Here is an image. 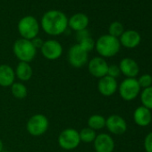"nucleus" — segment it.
Wrapping results in <instances>:
<instances>
[{"label": "nucleus", "instance_id": "obj_30", "mask_svg": "<svg viewBox=\"0 0 152 152\" xmlns=\"http://www.w3.org/2000/svg\"><path fill=\"white\" fill-rule=\"evenodd\" d=\"M31 43L33 44V46H34V48L36 49H38V48L40 49L41 47H42V45H43V43H44V41L42 40V39H40L39 37H36L33 39H31Z\"/></svg>", "mask_w": 152, "mask_h": 152}, {"label": "nucleus", "instance_id": "obj_32", "mask_svg": "<svg viewBox=\"0 0 152 152\" xmlns=\"http://www.w3.org/2000/svg\"><path fill=\"white\" fill-rule=\"evenodd\" d=\"M2 152H11V151H6V150H3Z\"/></svg>", "mask_w": 152, "mask_h": 152}, {"label": "nucleus", "instance_id": "obj_17", "mask_svg": "<svg viewBox=\"0 0 152 152\" xmlns=\"http://www.w3.org/2000/svg\"><path fill=\"white\" fill-rule=\"evenodd\" d=\"M133 120L135 124L139 126H148L152 120L151 111L143 106L138 107L133 113Z\"/></svg>", "mask_w": 152, "mask_h": 152}, {"label": "nucleus", "instance_id": "obj_31", "mask_svg": "<svg viewBox=\"0 0 152 152\" xmlns=\"http://www.w3.org/2000/svg\"><path fill=\"white\" fill-rule=\"evenodd\" d=\"M4 150V144H3V141L0 139V152H2Z\"/></svg>", "mask_w": 152, "mask_h": 152}, {"label": "nucleus", "instance_id": "obj_7", "mask_svg": "<svg viewBox=\"0 0 152 152\" xmlns=\"http://www.w3.org/2000/svg\"><path fill=\"white\" fill-rule=\"evenodd\" d=\"M89 53L86 52L78 43L72 46L67 54L70 65L74 68H82L89 62Z\"/></svg>", "mask_w": 152, "mask_h": 152}, {"label": "nucleus", "instance_id": "obj_23", "mask_svg": "<svg viewBox=\"0 0 152 152\" xmlns=\"http://www.w3.org/2000/svg\"><path fill=\"white\" fill-rule=\"evenodd\" d=\"M140 100L143 107L152 110V86L143 89L140 94Z\"/></svg>", "mask_w": 152, "mask_h": 152}, {"label": "nucleus", "instance_id": "obj_9", "mask_svg": "<svg viewBox=\"0 0 152 152\" xmlns=\"http://www.w3.org/2000/svg\"><path fill=\"white\" fill-rule=\"evenodd\" d=\"M40 52L46 59L55 61L63 55V47L61 43L56 39H48L44 41Z\"/></svg>", "mask_w": 152, "mask_h": 152}, {"label": "nucleus", "instance_id": "obj_11", "mask_svg": "<svg viewBox=\"0 0 152 152\" xmlns=\"http://www.w3.org/2000/svg\"><path fill=\"white\" fill-rule=\"evenodd\" d=\"M106 127L107 130L115 135H121L127 130L125 120L118 115H111L106 119Z\"/></svg>", "mask_w": 152, "mask_h": 152}, {"label": "nucleus", "instance_id": "obj_18", "mask_svg": "<svg viewBox=\"0 0 152 152\" xmlns=\"http://www.w3.org/2000/svg\"><path fill=\"white\" fill-rule=\"evenodd\" d=\"M120 44L127 48H133L140 42V35L136 31H126L120 36Z\"/></svg>", "mask_w": 152, "mask_h": 152}, {"label": "nucleus", "instance_id": "obj_15", "mask_svg": "<svg viewBox=\"0 0 152 152\" xmlns=\"http://www.w3.org/2000/svg\"><path fill=\"white\" fill-rule=\"evenodd\" d=\"M89 17L83 13H77L68 19V27L74 31L86 30L89 25Z\"/></svg>", "mask_w": 152, "mask_h": 152}, {"label": "nucleus", "instance_id": "obj_4", "mask_svg": "<svg viewBox=\"0 0 152 152\" xmlns=\"http://www.w3.org/2000/svg\"><path fill=\"white\" fill-rule=\"evenodd\" d=\"M39 23L38 20L32 15H26L23 17L17 25L18 32L22 39L31 40L38 37L39 32Z\"/></svg>", "mask_w": 152, "mask_h": 152}, {"label": "nucleus", "instance_id": "obj_33", "mask_svg": "<svg viewBox=\"0 0 152 152\" xmlns=\"http://www.w3.org/2000/svg\"><path fill=\"white\" fill-rule=\"evenodd\" d=\"M94 152H96V151H94Z\"/></svg>", "mask_w": 152, "mask_h": 152}, {"label": "nucleus", "instance_id": "obj_20", "mask_svg": "<svg viewBox=\"0 0 152 152\" xmlns=\"http://www.w3.org/2000/svg\"><path fill=\"white\" fill-rule=\"evenodd\" d=\"M88 127L99 131L106 127V118L101 115H92L88 119Z\"/></svg>", "mask_w": 152, "mask_h": 152}, {"label": "nucleus", "instance_id": "obj_3", "mask_svg": "<svg viewBox=\"0 0 152 152\" xmlns=\"http://www.w3.org/2000/svg\"><path fill=\"white\" fill-rule=\"evenodd\" d=\"M13 52L20 62L31 63L36 56L37 49L34 48L31 40L21 38L14 43Z\"/></svg>", "mask_w": 152, "mask_h": 152}, {"label": "nucleus", "instance_id": "obj_1", "mask_svg": "<svg viewBox=\"0 0 152 152\" xmlns=\"http://www.w3.org/2000/svg\"><path fill=\"white\" fill-rule=\"evenodd\" d=\"M40 26L48 35L59 36L66 31L68 18L62 11L49 10L43 15Z\"/></svg>", "mask_w": 152, "mask_h": 152}, {"label": "nucleus", "instance_id": "obj_16", "mask_svg": "<svg viewBox=\"0 0 152 152\" xmlns=\"http://www.w3.org/2000/svg\"><path fill=\"white\" fill-rule=\"evenodd\" d=\"M15 80V72L9 64H0V86L3 88L11 87Z\"/></svg>", "mask_w": 152, "mask_h": 152}, {"label": "nucleus", "instance_id": "obj_27", "mask_svg": "<svg viewBox=\"0 0 152 152\" xmlns=\"http://www.w3.org/2000/svg\"><path fill=\"white\" fill-rule=\"evenodd\" d=\"M121 73V71H120V68L118 65L116 64H111V65H108V69H107V76H110L112 78H115L116 79L118 76L120 75Z\"/></svg>", "mask_w": 152, "mask_h": 152}, {"label": "nucleus", "instance_id": "obj_21", "mask_svg": "<svg viewBox=\"0 0 152 152\" xmlns=\"http://www.w3.org/2000/svg\"><path fill=\"white\" fill-rule=\"evenodd\" d=\"M10 88H11V93L15 99H23L27 97L28 90L23 83H15V82Z\"/></svg>", "mask_w": 152, "mask_h": 152}, {"label": "nucleus", "instance_id": "obj_24", "mask_svg": "<svg viewBox=\"0 0 152 152\" xmlns=\"http://www.w3.org/2000/svg\"><path fill=\"white\" fill-rule=\"evenodd\" d=\"M108 32L109 35L118 39V37H120L124 33V26L119 22H114L109 25Z\"/></svg>", "mask_w": 152, "mask_h": 152}, {"label": "nucleus", "instance_id": "obj_6", "mask_svg": "<svg viewBox=\"0 0 152 152\" xmlns=\"http://www.w3.org/2000/svg\"><path fill=\"white\" fill-rule=\"evenodd\" d=\"M58 145L64 150H72L77 148L80 143L79 132L73 128H67L63 130L57 139Z\"/></svg>", "mask_w": 152, "mask_h": 152}, {"label": "nucleus", "instance_id": "obj_29", "mask_svg": "<svg viewBox=\"0 0 152 152\" xmlns=\"http://www.w3.org/2000/svg\"><path fill=\"white\" fill-rule=\"evenodd\" d=\"M91 34H90V31L86 29V30H83V31H77L76 32V39H77L78 43L80 41H82L83 39H84L85 38L87 37H90Z\"/></svg>", "mask_w": 152, "mask_h": 152}, {"label": "nucleus", "instance_id": "obj_2", "mask_svg": "<svg viewBox=\"0 0 152 152\" xmlns=\"http://www.w3.org/2000/svg\"><path fill=\"white\" fill-rule=\"evenodd\" d=\"M120 41L109 34L102 35L95 42V48L101 57H112L120 50Z\"/></svg>", "mask_w": 152, "mask_h": 152}, {"label": "nucleus", "instance_id": "obj_19", "mask_svg": "<svg viewBox=\"0 0 152 152\" xmlns=\"http://www.w3.org/2000/svg\"><path fill=\"white\" fill-rule=\"evenodd\" d=\"M15 77H17L22 83H24L31 79L33 70L30 65V63L19 62L15 70Z\"/></svg>", "mask_w": 152, "mask_h": 152}, {"label": "nucleus", "instance_id": "obj_28", "mask_svg": "<svg viewBox=\"0 0 152 152\" xmlns=\"http://www.w3.org/2000/svg\"><path fill=\"white\" fill-rule=\"evenodd\" d=\"M144 148L146 152H152V132H149L144 140Z\"/></svg>", "mask_w": 152, "mask_h": 152}, {"label": "nucleus", "instance_id": "obj_8", "mask_svg": "<svg viewBox=\"0 0 152 152\" xmlns=\"http://www.w3.org/2000/svg\"><path fill=\"white\" fill-rule=\"evenodd\" d=\"M121 98L125 101L133 100L140 92V87L135 78L124 79L118 87Z\"/></svg>", "mask_w": 152, "mask_h": 152}, {"label": "nucleus", "instance_id": "obj_26", "mask_svg": "<svg viewBox=\"0 0 152 152\" xmlns=\"http://www.w3.org/2000/svg\"><path fill=\"white\" fill-rule=\"evenodd\" d=\"M137 81L140 88L146 89L152 86V76L150 74H142Z\"/></svg>", "mask_w": 152, "mask_h": 152}, {"label": "nucleus", "instance_id": "obj_14", "mask_svg": "<svg viewBox=\"0 0 152 152\" xmlns=\"http://www.w3.org/2000/svg\"><path fill=\"white\" fill-rule=\"evenodd\" d=\"M121 73H123L126 78H135L140 72V68L136 61L130 57H125L121 60L119 64Z\"/></svg>", "mask_w": 152, "mask_h": 152}, {"label": "nucleus", "instance_id": "obj_22", "mask_svg": "<svg viewBox=\"0 0 152 152\" xmlns=\"http://www.w3.org/2000/svg\"><path fill=\"white\" fill-rule=\"evenodd\" d=\"M79 135H80V140L83 142L85 143H91L93 142L97 134H96V131L89 128V127H85L83 128L80 132H79Z\"/></svg>", "mask_w": 152, "mask_h": 152}, {"label": "nucleus", "instance_id": "obj_25", "mask_svg": "<svg viewBox=\"0 0 152 152\" xmlns=\"http://www.w3.org/2000/svg\"><path fill=\"white\" fill-rule=\"evenodd\" d=\"M86 52H91L93 50V48H95V41L94 39L90 36V37H87L85 38L84 39H83L82 41H80L78 43Z\"/></svg>", "mask_w": 152, "mask_h": 152}, {"label": "nucleus", "instance_id": "obj_10", "mask_svg": "<svg viewBox=\"0 0 152 152\" xmlns=\"http://www.w3.org/2000/svg\"><path fill=\"white\" fill-rule=\"evenodd\" d=\"M108 64L105 58L101 56H95L88 62L89 72L95 78H102L107 74Z\"/></svg>", "mask_w": 152, "mask_h": 152}, {"label": "nucleus", "instance_id": "obj_13", "mask_svg": "<svg viewBox=\"0 0 152 152\" xmlns=\"http://www.w3.org/2000/svg\"><path fill=\"white\" fill-rule=\"evenodd\" d=\"M93 143L96 152H113L115 148L114 139L107 133L98 134Z\"/></svg>", "mask_w": 152, "mask_h": 152}, {"label": "nucleus", "instance_id": "obj_12", "mask_svg": "<svg viewBox=\"0 0 152 152\" xmlns=\"http://www.w3.org/2000/svg\"><path fill=\"white\" fill-rule=\"evenodd\" d=\"M98 90H99V92L102 96L111 97L118 90V84L115 78H112L110 76L106 75L99 80Z\"/></svg>", "mask_w": 152, "mask_h": 152}, {"label": "nucleus", "instance_id": "obj_5", "mask_svg": "<svg viewBox=\"0 0 152 152\" xmlns=\"http://www.w3.org/2000/svg\"><path fill=\"white\" fill-rule=\"evenodd\" d=\"M49 127V122L43 114H36L30 117L26 124L27 132L34 137H39L47 132Z\"/></svg>", "mask_w": 152, "mask_h": 152}]
</instances>
